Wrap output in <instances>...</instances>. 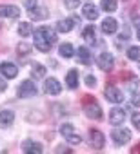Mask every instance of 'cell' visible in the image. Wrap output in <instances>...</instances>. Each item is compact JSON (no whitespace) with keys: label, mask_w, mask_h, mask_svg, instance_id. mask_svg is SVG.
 I'll use <instances>...</instances> for the list:
<instances>
[{"label":"cell","mask_w":140,"mask_h":154,"mask_svg":"<svg viewBox=\"0 0 140 154\" xmlns=\"http://www.w3.org/2000/svg\"><path fill=\"white\" fill-rule=\"evenodd\" d=\"M55 42H56V35H55L53 29L42 26V27H38V29L35 31V47H37L38 51L47 53V51L55 45Z\"/></svg>","instance_id":"obj_1"},{"label":"cell","mask_w":140,"mask_h":154,"mask_svg":"<svg viewBox=\"0 0 140 154\" xmlns=\"http://www.w3.org/2000/svg\"><path fill=\"white\" fill-rule=\"evenodd\" d=\"M60 134L64 136V140H65L67 143H71V145H78V143L82 141V138H80L78 134H75V127H73L71 123H64V125L60 127Z\"/></svg>","instance_id":"obj_2"},{"label":"cell","mask_w":140,"mask_h":154,"mask_svg":"<svg viewBox=\"0 0 140 154\" xmlns=\"http://www.w3.org/2000/svg\"><path fill=\"white\" fill-rule=\"evenodd\" d=\"M111 140H113L116 145H126V143L131 140V132H129V129L116 127V129L111 132Z\"/></svg>","instance_id":"obj_3"},{"label":"cell","mask_w":140,"mask_h":154,"mask_svg":"<svg viewBox=\"0 0 140 154\" xmlns=\"http://www.w3.org/2000/svg\"><path fill=\"white\" fill-rule=\"evenodd\" d=\"M35 94H37V85H35V82L24 80V82L20 84V87H18V96H20V98H31V96H35Z\"/></svg>","instance_id":"obj_4"},{"label":"cell","mask_w":140,"mask_h":154,"mask_svg":"<svg viewBox=\"0 0 140 154\" xmlns=\"http://www.w3.org/2000/svg\"><path fill=\"white\" fill-rule=\"evenodd\" d=\"M75 22L80 24V18H78V17H71V18L58 20V22H56V31H58V33H69V31L75 27Z\"/></svg>","instance_id":"obj_5"},{"label":"cell","mask_w":140,"mask_h":154,"mask_svg":"<svg viewBox=\"0 0 140 154\" xmlns=\"http://www.w3.org/2000/svg\"><path fill=\"white\" fill-rule=\"evenodd\" d=\"M113 65H115V58H113V54L107 53V51L100 53V56H98V67L104 69V71H111Z\"/></svg>","instance_id":"obj_6"},{"label":"cell","mask_w":140,"mask_h":154,"mask_svg":"<svg viewBox=\"0 0 140 154\" xmlns=\"http://www.w3.org/2000/svg\"><path fill=\"white\" fill-rule=\"evenodd\" d=\"M106 100H109L111 103H122L124 102V94H122L120 89L109 85V87H106Z\"/></svg>","instance_id":"obj_7"},{"label":"cell","mask_w":140,"mask_h":154,"mask_svg":"<svg viewBox=\"0 0 140 154\" xmlns=\"http://www.w3.org/2000/svg\"><path fill=\"white\" fill-rule=\"evenodd\" d=\"M126 120V111L120 109V107H113L111 112H109V122L111 125H122Z\"/></svg>","instance_id":"obj_8"},{"label":"cell","mask_w":140,"mask_h":154,"mask_svg":"<svg viewBox=\"0 0 140 154\" xmlns=\"http://www.w3.org/2000/svg\"><path fill=\"white\" fill-rule=\"evenodd\" d=\"M0 72H2L4 78H15L18 74V67L11 62H4V63H0Z\"/></svg>","instance_id":"obj_9"},{"label":"cell","mask_w":140,"mask_h":154,"mask_svg":"<svg viewBox=\"0 0 140 154\" xmlns=\"http://www.w3.org/2000/svg\"><path fill=\"white\" fill-rule=\"evenodd\" d=\"M15 122V112L9 111V109H4V111H0V129H6L9 125H13Z\"/></svg>","instance_id":"obj_10"},{"label":"cell","mask_w":140,"mask_h":154,"mask_svg":"<svg viewBox=\"0 0 140 154\" xmlns=\"http://www.w3.org/2000/svg\"><path fill=\"white\" fill-rule=\"evenodd\" d=\"M44 89H46L47 94H53L55 96V94H58L62 91V85H60V82L56 78H47L46 84H44Z\"/></svg>","instance_id":"obj_11"},{"label":"cell","mask_w":140,"mask_h":154,"mask_svg":"<svg viewBox=\"0 0 140 154\" xmlns=\"http://www.w3.org/2000/svg\"><path fill=\"white\" fill-rule=\"evenodd\" d=\"M84 111H86V116L88 118H93V120H100L102 118V109H100V105L98 103H88L86 107H84Z\"/></svg>","instance_id":"obj_12"},{"label":"cell","mask_w":140,"mask_h":154,"mask_svg":"<svg viewBox=\"0 0 140 154\" xmlns=\"http://www.w3.org/2000/svg\"><path fill=\"white\" fill-rule=\"evenodd\" d=\"M89 138H91V147L93 149H102L106 145V136L100 131H91L89 132Z\"/></svg>","instance_id":"obj_13"},{"label":"cell","mask_w":140,"mask_h":154,"mask_svg":"<svg viewBox=\"0 0 140 154\" xmlns=\"http://www.w3.org/2000/svg\"><path fill=\"white\" fill-rule=\"evenodd\" d=\"M0 17L18 18V17H20V9H18L17 6H0Z\"/></svg>","instance_id":"obj_14"},{"label":"cell","mask_w":140,"mask_h":154,"mask_svg":"<svg viewBox=\"0 0 140 154\" xmlns=\"http://www.w3.org/2000/svg\"><path fill=\"white\" fill-rule=\"evenodd\" d=\"M22 150L27 152V154H35V152L40 154V152H42V145L37 143V141H29V140H27V141L22 143Z\"/></svg>","instance_id":"obj_15"},{"label":"cell","mask_w":140,"mask_h":154,"mask_svg":"<svg viewBox=\"0 0 140 154\" xmlns=\"http://www.w3.org/2000/svg\"><path fill=\"white\" fill-rule=\"evenodd\" d=\"M82 13H84V17L89 18V20H97V18H98V8H97L95 4H86L84 9H82Z\"/></svg>","instance_id":"obj_16"},{"label":"cell","mask_w":140,"mask_h":154,"mask_svg":"<svg viewBox=\"0 0 140 154\" xmlns=\"http://www.w3.org/2000/svg\"><path fill=\"white\" fill-rule=\"evenodd\" d=\"M116 27H118V24H116L115 18H106V20L102 22V31H104L106 35H113V33L116 31Z\"/></svg>","instance_id":"obj_17"},{"label":"cell","mask_w":140,"mask_h":154,"mask_svg":"<svg viewBox=\"0 0 140 154\" xmlns=\"http://www.w3.org/2000/svg\"><path fill=\"white\" fill-rule=\"evenodd\" d=\"M77 56H78V60L84 63V65H88V63H91V53H89V49L88 47H78V51H77Z\"/></svg>","instance_id":"obj_18"},{"label":"cell","mask_w":140,"mask_h":154,"mask_svg":"<svg viewBox=\"0 0 140 154\" xmlns=\"http://www.w3.org/2000/svg\"><path fill=\"white\" fill-rule=\"evenodd\" d=\"M65 82H67V87H69V89H77V87H78V72H77L75 69L69 71Z\"/></svg>","instance_id":"obj_19"},{"label":"cell","mask_w":140,"mask_h":154,"mask_svg":"<svg viewBox=\"0 0 140 154\" xmlns=\"http://www.w3.org/2000/svg\"><path fill=\"white\" fill-rule=\"evenodd\" d=\"M82 36H84L86 42L95 44V42H97V31H95V27H93V26H88V27L82 31Z\"/></svg>","instance_id":"obj_20"},{"label":"cell","mask_w":140,"mask_h":154,"mask_svg":"<svg viewBox=\"0 0 140 154\" xmlns=\"http://www.w3.org/2000/svg\"><path fill=\"white\" fill-rule=\"evenodd\" d=\"M27 13H29V17L35 18V20H44V18L47 17V11H46L44 8H31Z\"/></svg>","instance_id":"obj_21"},{"label":"cell","mask_w":140,"mask_h":154,"mask_svg":"<svg viewBox=\"0 0 140 154\" xmlns=\"http://www.w3.org/2000/svg\"><path fill=\"white\" fill-rule=\"evenodd\" d=\"M58 53H60V56H64V58H71V56L75 54V49H73L71 44H62L60 49H58Z\"/></svg>","instance_id":"obj_22"},{"label":"cell","mask_w":140,"mask_h":154,"mask_svg":"<svg viewBox=\"0 0 140 154\" xmlns=\"http://www.w3.org/2000/svg\"><path fill=\"white\" fill-rule=\"evenodd\" d=\"M100 8L106 13H113L116 11V0H100Z\"/></svg>","instance_id":"obj_23"},{"label":"cell","mask_w":140,"mask_h":154,"mask_svg":"<svg viewBox=\"0 0 140 154\" xmlns=\"http://www.w3.org/2000/svg\"><path fill=\"white\" fill-rule=\"evenodd\" d=\"M31 33H33L31 24H29V22H20V26H18V35H20L22 38H27Z\"/></svg>","instance_id":"obj_24"},{"label":"cell","mask_w":140,"mask_h":154,"mask_svg":"<svg viewBox=\"0 0 140 154\" xmlns=\"http://www.w3.org/2000/svg\"><path fill=\"white\" fill-rule=\"evenodd\" d=\"M31 74L35 76V78H42V76L46 74V67L42 63H33L31 65Z\"/></svg>","instance_id":"obj_25"},{"label":"cell","mask_w":140,"mask_h":154,"mask_svg":"<svg viewBox=\"0 0 140 154\" xmlns=\"http://www.w3.org/2000/svg\"><path fill=\"white\" fill-rule=\"evenodd\" d=\"M127 58L129 60H135V62H140V47H129L127 49Z\"/></svg>","instance_id":"obj_26"},{"label":"cell","mask_w":140,"mask_h":154,"mask_svg":"<svg viewBox=\"0 0 140 154\" xmlns=\"http://www.w3.org/2000/svg\"><path fill=\"white\" fill-rule=\"evenodd\" d=\"M131 123L135 125L136 131H140V112H135V114L131 116Z\"/></svg>","instance_id":"obj_27"},{"label":"cell","mask_w":140,"mask_h":154,"mask_svg":"<svg viewBox=\"0 0 140 154\" xmlns=\"http://www.w3.org/2000/svg\"><path fill=\"white\" fill-rule=\"evenodd\" d=\"M64 4H65L67 9H75V8H78L80 0H64Z\"/></svg>","instance_id":"obj_28"},{"label":"cell","mask_w":140,"mask_h":154,"mask_svg":"<svg viewBox=\"0 0 140 154\" xmlns=\"http://www.w3.org/2000/svg\"><path fill=\"white\" fill-rule=\"evenodd\" d=\"M86 85H88V87H95V85H97L95 76H91V74H89V76H86Z\"/></svg>","instance_id":"obj_29"},{"label":"cell","mask_w":140,"mask_h":154,"mask_svg":"<svg viewBox=\"0 0 140 154\" xmlns=\"http://www.w3.org/2000/svg\"><path fill=\"white\" fill-rule=\"evenodd\" d=\"M27 51H29V45H26V44L18 45V54H27Z\"/></svg>","instance_id":"obj_30"},{"label":"cell","mask_w":140,"mask_h":154,"mask_svg":"<svg viewBox=\"0 0 140 154\" xmlns=\"http://www.w3.org/2000/svg\"><path fill=\"white\" fill-rule=\"evenodd\" d=\"M24 6H26L27 9H31V8L37 6V0H24Z\"/></svg>","instance_id":"obj_31"},{"label":"cell","mask_w":140,"mask_h":154,"mask_svg":"<svg viewBox=\"0 0 140 154\" xmlns=\"http://www.w3.org/2000/svg\"><path fill=\"white\" fill-rule=\"evenodd\" d=\"M131 103H133V105H136V107H140V93L133 96V100H131Z\"/></svg>","instance_id":"obj_32"},{"label":"cell","mask_w":140,"mask_h":154,"mask_svg":"<svg viewBox=\"0 0 140 154\" xmlns=\"http://www.w3.org/2000/svg\"><path fill=\"white\" fill-rule=\"evenodd\" d=\"M56 152H69V149H67V147H62V145H60V147H56Z\"/></svg>","instance_id":"obj_33"},{"label":"cell","mask_w":140,"mask_h":154,"mask_svg":"<svg viewBox=\"0 0 140 154\" xmlns=\"http://www.w3.org/2000/svg\"><path fill=\"white\" fill-rule=\"evenodd\" d=\"M4 89H6V82L0 78V91H4Z\"/></svg>","instance_id":"obj_34"},{"label":"cell","mask_w":140,"mask_h":154,"mask_svg":"<svg viewBox=\"0 0 140 154\" xmlns=\"http://www.w3.org/2000/svg\"><path fill=\"white\" fill-rule=\"evenodd\" d=\"M136 36H138V40H140V22H136Z\"/></svg>","instance_id":"obj_35"}]
</instances>
